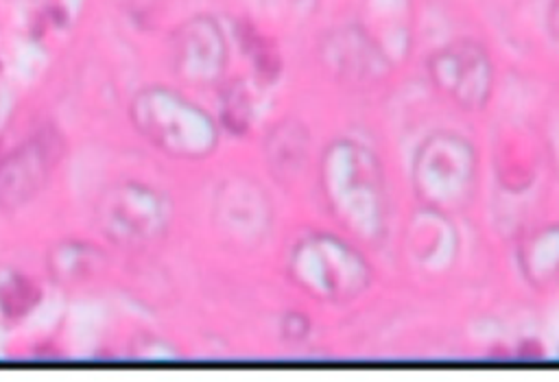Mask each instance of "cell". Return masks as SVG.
I'll list each match as a JSON object with an SVG mask.
<instances>
[{
  "label": "cell",
  "mask_w": 559,
  "mask_h": 382,
  "mask_svg": "<svg viewBox=\"0 0 559 382\" xmlns=\"http://www.w3.org/2000/svg\"><path fill=\"white\" fill-rule=\"evenodd\" d=\"M288 273L304 293L321 301H349L369 284L365 258L330 234L301 238L290 251Z\"/></svg>",
  "instance_id": "3"
},
{
  "label": "cell",
  "mask_w": 559,
  "mask_h": 382,
  "mask_svg": "<svg viewBox=\"0 0 559 382\" xmlns=\"http://www.w3.org/2000/svg\"><path fill=\"white\" fill-rule=\"evenodd\" d=\"M474 151L454 133H437L424 142L415 159V188L437 212H456L474 186Z\"/></svg>",
  "instance_id": "5"
},
{
  "label": "cell",
  "mask_w": 559,
  "mask_h": 382,
  "mask_svg": "<svg viewBox=\"0 0 559 382\" xmlns=\"http://www.w3.org/2000/svg\"><path fill=\"white\" fill-rule=\"evenodd\" d=\"M522 268L533 284L552 282L559 275V227L533 234L520 251Z\"/></svg>",
  "instance_id": "13"
},
{
  "label": "cell",
  "mask_w": 559,
  "mask_h": 382,
  "mask_svg": "<svg viewBox=\"0 0 559 382\" xmlns=\"http://www.w3.org/2000/svg\"><path fill=\"white\" fill-rule=\"evenodd\" d=\"M63 155L61 138L39 131L0 159V210L13 212L26 205L50 179Z\"/></svg>",
  "instance_id": "6"
},
{
  "label": "cell",
  "mask_w": 559,
  "mask_h": 382,
  "mask_svg": "<svg viewBox=\"0 0 559 382\" xmlns=\"http://www.w3.org/2000/svg\"><path fill=\"white\" fill-rule=\"evenodd\" d=\"M323 65L347 83H369L384 74L386 61L376 41L358 26H343L321 39Z\"/></svg>",
  "instance_id": "10"
},
{
  "label": "cell",
  "mask_w": 559,
  "mask_h": 382,
  "mask_svg": "<svg viewBox=\"0 0 559 382\" xmlns=\"http://www.w3.org/2000/svg\"><path fill=\"white\" fill-rule=\"evenodd\" d=\"M214 218L218 231L229 242L255 244L269 229L271 203L260 186L236 177L216 192Z\"/></svg>",
  "instance_id": "9"
},
{
  "label": "cell",
  "mask_w": 559,
  "mask_h": 382,
  "mask_svg": "<svg viewBox=\"0 0 559 382\" xmlns=\"http://www.w3.org/2000/svg\"><path fill=\"white\" fill-rule=\"evenodd\" d=\"M105 264V255L90 242L83 240H63L57 242L46 258L50 277L57 284L70 286L94 277Z\"/></svg>",
  "instance_id": "11"
},
{
  "label": "cell",
  "mask_w": 559,
  "mask_h": 382,
  "mask_svg": "<svg viewBox=\"0 0 559 382\" xmlns=\"http://www.w3.org/2000/svg\"><path fill=\"white\" fill-rule=\"evenodd\" d=\"M321 188L334 218L362 240L380 238L386 218L384 179L376 155L352 142H332L321 157Z\"/></svg>",
  "instance_id": "1"
},
{
  "label": "cell",
  "mask_w": 559,
  "mask_h": 382,
  "mask_svg": "<svg viewBox=\"0 0 559 382\" xmlns=\"http://www.w3.org/2000/svg\"><path fill=\"white\" fill-rule=\"evenodd\" d=\"M129 116L153 146L177 159H203L218 144L216 120L170 87L140 89L129 103Z\"/></svg>",
  "instance_id": "2"
},
{
  "label": "cell",
  "mask_w": 559,
  "mask_h": 382,
  "mask_svg": "<svg viewBox=\"0 0 559 382\" xmlns=\"http://www.w3.org/2000/svg\"><path fill=\"white\" fill-rule=\"evenodd\" d=\"M39 293L28 279H13L0 290V308L7 317H22L37 301Z\"/></svg>",
  "instance_id": "16"
},
{
  "label": "cell",
  "mask_w": 559,
  "mask_h": 382,
  "mask_svg": "<svg viewBox=\"0 0 559 382\" xmlns=\"http://www.w3.org/2000/svg\"><path fill=\"white\" fill-rule=\"evenodd\" d=\"M286 332H288V336L299 338V336H304L308 332V323L304 321L301 314H288L286 317Z\"/></svg>",
  "instance_id": "18"
},
{
  "label": "cell",
  "mask_w": 559,
  "mask_h": 382,
  "mask_svg": "<svg viewBox=\"0 0 559 382\" xmlns=\"http://www.w3.org/2000/svg\"><path fill=\"white\" fill-rule=\"evenodd\" d=\"M251 100L247 94V87L242 83H231L229 87H225L223 92V124L231 131H245L249 127V118H251Z\"/></svg>",
  "instance_id": "14"
},
{
  "label": "cell",
  "mask_w": 559,
  "mask_h": 382,
  "mask_svg": "<svg viewBox=\"0 0 559 382\" xmlns=\"http://www.w3.org/2000/svg\"><path fill=\"white\" fill-rule=\"evenodd\" d=\"M548 24H550V31L555 35V39L559 41V0L552 2L550 7V13H548Z\"/></svg>",
  "instance_id": "19"
},
{
  "label": "cell",
  "mask_w": 559,
  "mask_h": 382,
  "mask_svg": "<svg viewBox=\"0 0 559 382\" xmlns=\"http://www.w3.org/2000/svg\"><path fill=\"white\" fill-rule=\"evenodd\" d=\"M435 87L461 107H483L491 92V61L487 52L469 39H459L432 55L428 63Z\"/></svg>",
  "instance_id": "7"
},
{
  "label": "cell",
  "mask_w": 559,
  "mask_h": 382,
  "mask_svg": "<svg viewBox=\"0 0 559 382\" xmlns=\"http://www.w3.org/2000/svg\"><path fill=\"white\" fill-rule=\"evenodd\" d=\"M122 11H127L131 17L144 20L151 17L157 9H162V4L166 0H114Z\"/></svg>",
  "instance_id": "17"
},
{
  "label": "cell",
  "mask_w": 559,
  "mask_h": 382,
  "mask_svg": "<svg viewBox=\"0 0 559 382\" xmlns=\"http://www.w3.org/2000/svg\"><path fill=\"white\" fill-rule=\"evenodd\" d=\"M308 153V133L299 122L286 120L277 124L266 138V162L269 168L282 177H295L304 166Z\"/></svg>",
  "instance_id": "12"
},
{
  "label": "cell",
  "mask_w": 559,
  "mask_h": 382,
  "mask_svg": "<svg viewBox=\"0 0 559 382\" xmlns=\"http://www.w3.org/2000/svg\"><path fill=\"white\" fill-rule=\"evenodd\" d=\"M227 65V41L221 26L197 15L183 22L173 35V68L190 85H214Z\"/></svg>",
  "instance_id": "8"
},
{
  "label": "cell",
  "mask_w": 559,
  "mask_h": 382,
  "mask_svg": "<svg viewBox=\"0 0 559 382\" xmlns=\"http://www.w3.org/2000/svg\"><path fill=\"white\" fill-rule=\"evenodd\" d=\"M173 218L168 196L146 183L120 181L107 188L96 205L103 236L120 247H146L159 240Z\"/></svg>",
  "instance_id": "4"
},
{
  "label": "cell",
  "mask_w": 559,
  "mask_h": 382,
  "mask_svg": "<svg viewBox=\"0 0 559 382\" xmlns=\"http://www.w3.org/2000/svg\"><path fill=\"white\" fill-rule=\"evenodd\" d=\"M245 46L253 68L258 70V76H262L264 81H273L280 72V55L273 48V44L251 28L245 33Z\"/></svg>",
  "instance_id": "15"
}]
</instances>
